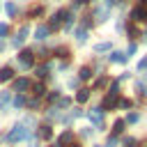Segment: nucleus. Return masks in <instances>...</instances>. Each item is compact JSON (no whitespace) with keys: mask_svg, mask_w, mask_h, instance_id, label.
<instances>
[{"mask_svg":"<svg viewBox=\"0 0 147 147\" xmlns=\"http://www.w3.org/2000/svg\"><path fill=\"white\" fill-rule=\"evenodd\" d=\"M71 138H74V131H64V133L60 136V145H67Z\"/></svg>","mask_w":147,"mask_h":147,"instance_id":"ddd939ff","label":"nucleus"},{"mask_svg":"<svg viewBox=\"0 0 147 147\" xmlns=\"http://www.w3.org/2000/svg\"><path fill=\"white\" fill-rule=\"evenodd\" d=\"M117 94H119L117 85H115L113 90H108V94H106V99H103V108H113V106H115V101H117Z\"/></svg>","mask_w":147,"mask_h":147,"instance_id":"f03ea898","label":"nucleus"},{"mask_svg":"<svg viewBox=\"0 0 147 147\" xmlns=\"http://www.w3.org/2000/svg\"><path fill=\"white\" fill-rule=\"evenodd\" d=\"M131 53H136V44H131V46L126 48V55H129V57H131Z\"/></svg>","mask_w":147,"mask_h":147,"instance_id":"bb28decb","label":"nucleus"},{"mask_svg":"<svg viewBox=\"0 0 147 147\" xmlns=\"http://www.w3.org/2000/svg\"><path fill=\"white\" fill-rule=\"evenodd\" d=\"M7 32H9V28H7L5 23H2V25H0V34H7Z\"/></svg>","mask_w":147,"mask_h":147,"instance_id":"cd10ccee","label":"nucleus"},{"mask_svg":"<svg viewBox=\"0 0 147 147\" xmlns=\"http://www.w3.org/2000/svg\"><path fill=\"white\" fill-rule=\"evenodd\" d=\"M23 103H25V101H23V96H21V94H18V96H16V99H14V106H16V108H21V106H23Z\"/></svg>","mask_w":147,"mask_h":147,"instance_id":"5701e85b","label":"nucleus"},{"mask_svg":"<svg viewBox=\"0 0 147 147\" xmlns=\"http://www.w3.org/2000/svg\"><path fill=\"white\" fill-rule=\"evenodd\" d=\"M138 69H140V71H145V69H147V57H142V60H140V64H138Z\"/></svg>","mask_w":147,"mask_h":147,"instance_id":"a878e982","label":"nucleus"},{"mask_svg":"<svg viewBox=\"0 0 147 147\" xmlns=\"http://www.w3.org/2000/svg\"><path fill=\"white\" fill-rule=\"evenodd\" d=\"M11 76H14V71H11L9 67H2V69H0V83H7V80H11Z\"/></svg>","mask_w":147,"mask_h":147,"instance_id":"9d476101","label":"nucleus"},{"mask_svg":"<svg viewBox=\"0 0 147 147\" xmlns=\"http://www.w3.org/2000/svg\"><path fill=\"white\" fill-rule=\"evenodd\" d=\"M46 90H44V85H34V96H41Z\"/></svg>","mask_w":147,"mask_h":147,"instance_id":"4be33fe9","label":"nucleus"},{"mask_svg":"<svg viewBox=\"0 0 147 147\" xmlns=\"http://www.w3.org/2000/svg\"><path fill=\"white\" fill-rule=\"evenodd\" d=\"M46 37H48V28H44V25H39V28L34 30V39H37V41H44Z\"/></svg>","mask_w":147,"mask_h":147,"instance_id":"1a4fd4ad","label":"nucleus"},{"mask_svg":"<svg viewBox=\"0 0 147 147\" xmlns=\"http://www.w3.org/2000/svg\"><path fill=\"white\" fill-rule=\"evenodd\" d=\"M25 136H28V129H25L23 124H14L11 131H9V142H18V140H23Z\"/></svg>","mask_w":147,"mask_h":147,"instance_id":"f257e3e1","label":"nucleus"},{"mask_svg":"<svg viewBox=\"0 0 147 147\" xmlns=\"http://www.w3.org/2000/svg\"><path fill=\"white\" fill-rule=\"evenodd\" d=\"M90 76H92V69H90V67H83V69H80V78H83V80H87Z\"/></svg>","mask_w":147,"mask_h":147,"instance_id":"dca6fc26","label":"nucleus"},{"mask_svg":"<svg viewBox=\"0 0 147 147\" xmlns=\"http://www.w3.org/2000/svg\"><path fill=\"white\" fill-rule=\"evenodd\" d=\"M46 71H48V67H39V69H37V76L41 78V76H46Z\"/></svg>","mask_w":147,"mask_h":147,"instance_id":"393cba45","label":"nucleus"},{"mask_svg":"<svg viewBox=\"0 0 147 147\" xmlns=\"http://www.w3.org/2000/svg\"><path fill=\"white\" fill-rule=\"evenodd\" d=\"M5 9H7V14H9V16H14V14H16V2H7V7H5Z\"/></svg>","mask_w":147,"mask_h":147,"instance_id":"a211bd4d","label":"nucleus"},{"mask_svg":"<svg viewBox=\"0 0 147 147\" xmlns=\"http://www.w3.org/2000/svg\"><path fill=\"white\" fill-rule=\"evenodd\" d=\"M106 83H108V76H101V78H99V80L94 83V87H96V90H101V87H103Z\"/></svg>","mask_w":147,"mask_h":147,"instance_id":"6ab92c4d","label":"nucleus"},{"mask_svg":"<svg viewBox=\"0 0 147 147\" xmlns=\"http://www.w3.org/2000/svg\"><path fill=\"white\" fill-rule=\"evenodd\" d=\"M131 142H133V140H129V145H131ZM129 145H126V147H129Z\"/></svg>","mask_w":147,"mask_h":147,"instance_id":"c756f323","label":"nucleus"},{"mask_svg":"<svg viewBox=\"0 0 147 147\" xmlns=\"http://www.w3.org/2000/svg\"><path fill=\"white\" fill-rule=\"evenodd\" d=\"M67 16V11L64 9H60L57 14H53V18H51V28H60V23H62V18Z\"/></svg>","mask_w":147,"mask_h":147,"instance_id":"0eeeda50","label":"nucleus"},{"mask_svg":"<svg viewBox=\"0 0 147 147\" xmlns=\"http://www.w3.org/2000/svg\"><path fill=\"white\" fill-rule=\"evenodd\" d=\"M28 87H30V80L28 78H18L16 80V92H25Z\"/></svg>","mask_w":147,"mask_h":147,"instance_id":"9b49d317","label":"nucleus"},{"mask_svg":"<svg viewBox=\"0 0 147 147\" xmlns=\"http://www.w3.org/2000/svg\"><path fill=\"white\" fill-rule=\"evenodd\" d=\"M131 16H133V21H147V11H145L142 7H136V9L131 11Z\"/></svg>","mask_w":147,"mask_h":147,"instance_id":"6e6552de","label":"nucleus"},{"mask_svg":"<svg viewBox=\"0 0 147 147\" xmlns=\"http://www.w3.org/2000/svg\"><path fill=\"white\" fill-rule=\"evenodd\" d=\"M90 119H92L96 126H101V119H103V108H92V113H90Z\"/></svg>","mask_w":147,"mask_h":147,"instance_id":"39448f33","label":"nucleus"},{"mask_svg":"<svg viewBox=\"0 0 147 147\" xmlns=\"http://www.w3.org/2000/svg\"><path fill=\"white\" fill-rule=\"evenodd\" d=\"M119 108H131V99H122L119 101Z\"/></svg>","mask_w":147,"mask_h":147,"instance_id":"b1692460","label":"nucleus"},{"mask_svg":"<svg viewBox=\"0 0 147 147\" xmlns=\"http://www.w3.org/2000/svg\"><path fill=\"white\" fill-rule=\"evenodd\" d=\"M122 131H124V122H122V119H117V122H115V126H113V133H122Z\"/></svg>","mask_w":147,"mask_h":147,"instance_id":"f3484780","label":"nucleus"},{"mask_svg":"<svg viewBox=\"0 0 147 147\" xmlns=\"http://www.w3.org/2000/svg\"><path fill=\"white\" fill-rule=\"evenodd\" d=\"M108 48H110V44H108V41H103V44H96V46H94V51H96V53H103V51H108Z\"/></svg>","mask_w":147,"mask_h":147,"instance_id":"2eb2a0df","label":"nucleus"},{"mask_svg":"<svg viewBox=\"0 0 147 147\" xmlns=\"http://www.w3.org/2000/svg\"><path fill=\"white\" fill-rule=\"evenodd\" d=\"M51 133H53V131H51V126H48V124H44V126L39 129V136H41V138H51Z\"/></svg>","mask_w":147,"mask_h":147,"instance_id":"4468645a","label":"nucleus"},{"mask_svg":"<svg viewBox=\"0 0 147 147\" xmlns=\"http://www.w3.org/2000/svg\"><path fill=\"white\" fill-rule=\"evenodd\" d=\"M28 30H30V28H28V25H23V28L16 32V37H14V46H21V44L25 41V34H28Z\"/></svg>","mask_w":147,"mask_h":147,"instance_id":"423d86ee","label":"nucleus"},{"mask_svg":"<svg viewBox=\"0 0 147 147\" xmlns=\"http://www.w3.org/2000/svg\"><path fill=\"white\" fill-rule=\"evenodd\" d=\"M76 99H78V101H80V103H85V101H87V99H90V90H80V92H78V94H76Z\"/></svg>","mask_w":147,"mask_h":147,"instance_id":"f8f14e48","label":"nucleus"},{"mask_svg":"<svg viewBox=\"0 0 147 147\" xmlns=\"http://www.w3.org/2000/svg\"><path fill=\"white\" fill-rule=\"evenodd\" d=\"M90 0H76V5H87Z\"/></svg>","mask_w":147,"mask_h":147,"instance_id":"c85d7f7f","label":"nucleus"},{"mask_svg":"<svg viewBox=\"0 0 147 147\" xmlns=\"http://www.w3.org/2000/svg\"><path fill=\"white\" fill-rule=\"evenodd\" d=\"M108 60H110V62H115V64H124L129 57H126L124 53H119V51H113V53L108 55Z\"/></svg>","mask_w":147,"mask_h":147,"instance_id":"20e7f679","label":"nucleus"},{"mask_svg":"<svg viewBox=\"0 0 147 147\" xmlns=\"http://www.w3.org/2000/svg\"><path fill=\"white\" fill-rule=\"evenodd\" d=\"M18 64H21V69L32 67V51H23V53L18 55Z\"/></svg>","mask_w":147,"mask_h":147,"instance_id":"7ed1b4c3","label":"nucleus"},{"mask_svg":"<svg viewBox=\"0 0 147 147\" xmlns=\"http://www.w3.org/2000/svg\"><path fill=\"white\" fill-rule=\"evenodd\" d=\"M138 119H140V115H138V113H129V117H126V122H129V124H136Z\"/></svg>","mask_w":147,"mask_h":147,"instance_id":"aec40b11","label":"nucleus"},{"mask_svg":"<svg viewBox=\"0 0 147 147\" xmlns=\"http://www.w3.org/2000/svg\"><path fill=\"white\" fill-rule=\"evenodd\" d=\"M76 37H78V41H85V39H87V30H78Z\"/></svg>","mask_w":147,"mask_h":147,"instance_id":"412c9836","label":"nucleus"}]
</instances>
